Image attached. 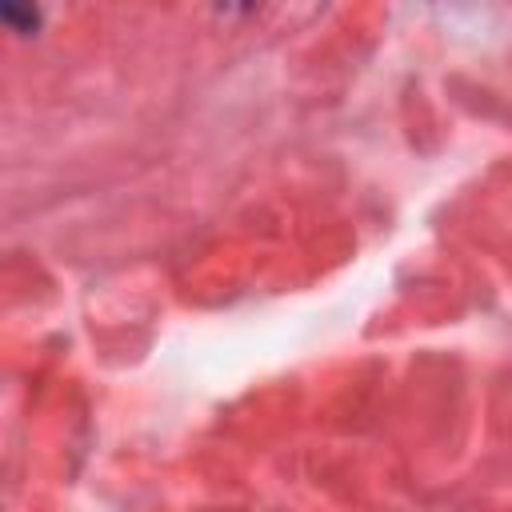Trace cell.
Returning <instances> with one entry per match:
<instances>
[{
  "mask_svg": "<svg viewBox=\"0 0 512 512\" xmlns=\"http://www.w3.org/2000/svg\"><path fill=\"white\" fill-rule=\"evenodd\" d=\"M0 16H4V24L24 28V32H32V28H36V20H40V12H36V8H16V4H4V8H0Z\"/></svg>",
  "mask_w": 512,
  "mask_h": 512,
  "instance_id": "6da1fadb",
  "label": "cell"
}]
</instances>
